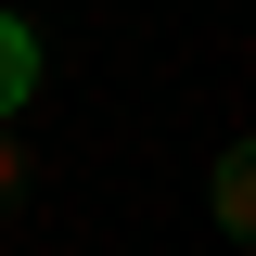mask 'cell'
Instances as JSON below:
<instances>
[{"label": "cell", "mask_w": 256, "mask_h": 256, "mask_svg": "<svg viewBox=\"0 0 256 256\" xmlns=\"http://www.w3.org/2000/svg\"><path fill=\"white\" fill-rule=\"evenodd\" d=\"M26 90H38V38H26V13H0V128L26 116Z\"/></svg>", "instance_id": "2"}, {"label": "cell", "mask_w": 256, "mask_h": 256, "mask_svg": "<svg viewBox=\"0 0 256 256\" xmlns=\"http://www.w3.org/2000/svg\"><path fill=\"white\" fill-rule=\"evenodd\" d=\"M218 230H230V244H256V141H230V154H218Z\"/></svg>", "instance_id": "1"}, {"label": "cell", "mask_w": 256, "mask_h": 256, "mask_svg": "<svg viewBox=\"0 0 256 256\" xmlns=\"http://www.w3.org/2000/svg\"><path fill=\"white\" fill-rule=\"evenodd\" d=\"M13 192H26V141L0 128V205H13Z\"/></svg>", "instance_id": "3"}]
</instances>
